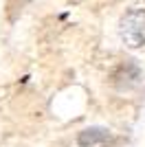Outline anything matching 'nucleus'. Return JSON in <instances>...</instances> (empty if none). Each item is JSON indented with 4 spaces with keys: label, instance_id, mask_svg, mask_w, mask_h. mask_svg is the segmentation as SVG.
<instances>
[{
    "label": "nucleus",
    "instance_id": "obj_1",
    "mask_svg": "<svg viewBox=\"0 0 145 147\" xmlns=\"http://www.w3.org/2000/svg\"><path fill=\"white\" fill-rule=\"evenodd\" d=\"M121 40L130 49H139L145 44V9H132L127 11L119 22Z\"/></svg>",
    "mask_w": 145,
    "mask_h": 147
},
{
    "label": "nucleus",
    "instance_id": "obj_2",
    "mask_svg": "<svg viewBox=\"0 0 145 147\" xmlns=\"http://www.w3.org/2000/svg\"><path fill=\"white\" fill-rule=\"evenodd\" d=\"M112 141H115V136L106 127H86L77 136L79 147H110Z\"/></svg>",
    "mask_w": 145,
    "mask_h": 147
}]
</instances>
